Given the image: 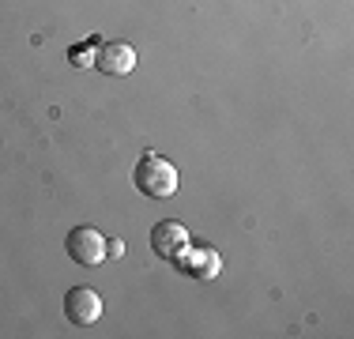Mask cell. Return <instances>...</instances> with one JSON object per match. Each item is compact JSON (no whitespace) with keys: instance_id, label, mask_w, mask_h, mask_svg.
Listing matches in <instances>:
<instances>
[{"instance_id":"cell-6","label":"cell","mask_w":354,"mask_h":339,"mask_svg":"<svg viewBox=\"0 0 354 339\" xmlns=\"http://www.w3.org/2000/svg\"><path fill=\"white\" fill-rule=\"evenodd\" d=\"M177 268L185 271V275H192V279H215L218 275V253L215 249H207V245H185V253L174 260Z\"/></svg>"},{"instance_id":"cell-8","label":"cell","mask_w":354,"mask_h":339,"mask_svg":"<svg viewBox=\"0 0 354 339\" xmlns=\"http://www.w3.org/2000/svg\"><path fill=\"white\" fill-rule=\"evenodd\" d=\"M124 253V241H109L106 237V257H121Z\"/></svg>"},{"instance_id":"cell-7","label":"cell","mask_w":354,"mask_h":339,"mask_svg":"<svg viewBox=\"0 0 354 339\" xmlns=\"http://www.w3.org/2000/svg\"><path fill=\"white\" fill-rule=\"evenodd\" d=\"M95 49H98V46H95V38H91L87 46L72 49V53H68V57H72V64H80V68H83V64H95Z\"/></svg>"},{"instance_id":"cell-5","label":"cell","mask_w":354,"mask_h":339,"mask_svg":"<svg viewBox=\"0 0 354 339\" xmlns=\"http://www.w3.org/2000/svg\"><path fill=\"white\" fill-rule=\"evenodd\" d=\"M95 68L102 75H129L136 68V49L129 42H102L95 49Z\"/></svg>"},{"instance_id":"cell-3","label":"cell","mask_w":354,"mask_h":339,"mask_svg":"<svg viewBox=\"0 0 354 339\" xmlns=\"http://www.w3.org/2000/svg\"><path fill=\"white\" fill-rule=\"evenodd\" d=\"M64 317H68L75 328H91L102 317V298H98V291H91V286H72V291L64 294Z\"/></svg>"},{"instance_id":"cell-4","label":"cell","mask_w":354,"mask_h":339,"mask_svg":"<svg viewBox=\"0 0 354 339\" xmlns=\"http://www.w3.org/2000/svg\"><path fill=\"white\" fill-rule=\"evenodd\" d=\"M189 241H192L189 230H185L181 223H174V219H162V223L151 226V249H155V257H162V260H177Z\"/></svg>"},{"instance_id":"cell-2","label":"cell","mask_w":354,"mask_h":339,"mask_svg":"<svg viewBox=\"0 0 354 339\" xmlns=\"http://www.w3.org/2000/svg\"><path fill=\"white\" fill-rule=\"evenodd\" d=\"M64 249H68V257L80 268H95L106 260V237L98 234L95 226H75V230H68V237H64Z\"/></svg>"},{"instance_id":"cell-1","label":"cell","mask_w":354,"mask_h":339,"mask_svg":"<svg viewBox=\"0 0 354 339\" xmlns=\"http://www.w3.org/2000/svg\"><path fill=\"white\" fill-rule=\"evenodd\" d=\"M132 181H136V189L143 196L151 200H170L177 192V185H181V177H177V166L170 158L155 155V151H143L136 170H132Z\"/></svg>"}]
</instances>
